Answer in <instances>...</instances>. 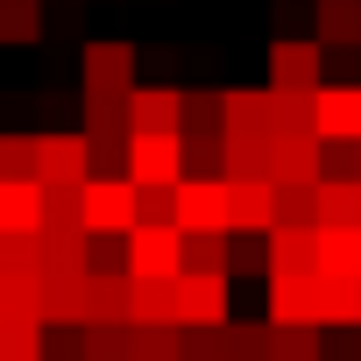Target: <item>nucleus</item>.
Masks as SVG:
<instances>
[{"label":"nucleus","mask_w":361,"mask_h":361,"mask_svg":"<svg viewBox=\"0 0 361 361\" xmlns=\"http://www.w3.org/2000/svg\"><path fill=\"white\" fill-rule=\"evenodd\" d=\"M128 185L135 192H177L185 185V135H135L128 142Z\"/></svg>","instance_id":"obj_1"},{"label":"nucleus","mask_w":361,"mask_h":361,"mask_svg":"<svg viewBox=\"0 0 361 361\" xmlns=\"http://www.w3.org/2000/svg\"><path fill=\"white\" fill-rule=\"evenodd\" d=\"M85 234L92 241H128L135 234V185L128 177H85Z\"/></svg>","instance_id":"obj_2"},{"label":"nucleus","mask_w":361,"mask_h":361,"mask_svg":"<svg viewBox=\"0 0 361 361\" xmlns=\"http://www.w3.org/2000/svg\"><path fill=\"white\" fill-rule=\"evenodd\" d=\"M128 276L135 283H177L185 276V234L177 227H135L128 234Z\"/></svg>","instance_id":"obj_3"},{"label":"nucleus","mask_w":361,"mask_h":361,"mask_svg":"<svg viewBox=\"0 0 361 361\" xmlns=\"http://www.w3.org/2000/svg\"><path fill=\"white\" fill-rule=\"evenodd\" d=\"M78 78H85V99H128L142 78H135V43H85L78 50Z\"/></svg>","instance_id":"obj_4"},{"label":"nucleus","mask_w":361,"mask_h":361,"mask_svg":"<svg viewBox=\"0 0 361 361\" xmlns=\"http://www.w3.org/2000/svg\"><path fill=\"white\" fill-rule=\"evenodd\" d=\"M326 85V50L305 36H276L269 43V92H319Z\"/></svg>","instance_id":"obj_5"},{"label":"nucleus","mask_w":361,"mask_h":361,"mask_svg":"<svg viewBox=\"0 0 361 361\" xmlns=\"http://www.w3.org/2000/svg\"><path fill=\"white\" fill-rule=\"evenodd\" d=\"M92 177V149L85 135H36V185L50 192H78Z\"/></svg>","instance_id":"obj_6"},{"label":"nucleus","mask_w":361,"mask_h":361,"mask_svg":"<svg viewBox=\"0 0 361 361\" xmlns=\"http://www.w3.org/2000/svg\"><path fill=\"white\" fill-rule=\"evenodd\" d=\"M177 234H227V177H185L177 185Z\"/></svg>","instance_id":"obj_7"},{"label":"nucleus","mask_w":361,"mask_h":361,"mask_svg":"<svg viewBox=\"0 0 361 361\" xmlns=\"http://www.w3.org/2000/svg\"><path fill=\"white\" fill-rule=\"evenodd\" d=\"M227 234H276V185L269 177H227Z\"/></svg>","instance_id":"obj_8"},{"label":"nucleus","mask_w":361,"mask_h":361,"mask_svg":"<svg viewBox=\"0 0 361 361\" xmlns=\"http://www.w3.org/2000/svg\"><path fill=\"white\" fill-rule=\"evenodd\" d=\"M128 128L135 135H185V92L177 85H135L128 92Z\"/></svg>","instance_id":"obj_9"},{"label":"nucleus","mask_w":361,"mask_h":361,"mask_svg":"<svg viewBox=\"0 0 361 361\" xmlns=\"http://www.w3.org/2000/svg\"><path fill=\"white\" fill-rule=\"evenodd\" d=\"M276 142V121H269V85L262 92H227V149H269Z\"/></svg>","instance_id":"obj_10"},{"label":"nucleus","mask_w":361,"mask_h":361,"mask_svg":"<svg viewBox=\"0 0 361 361\" xmlns=\"http://www.w3.org/2000/svg\"><path fill=\"white\" fill-rule=\"evenodd\" d=\"M312 128L319 142H361V85H319Z\"/></svg>","instance_id":"obj_11"},{"label":"nucleus","mask_w":361,"mask_h":361,"mask_svg":"<svg viewBox=\"0 0 361 361\" xmlns=\"http://www.w3.org/2000/svg\"><path fill=\"white\" fill-rule=\"evenodd\" d=\"M269 185L276 192L319 185V135H276L269 142Z\"/></svg>","instance_id":"obj_12"},{"label":"nucleus","mask_w":361,"mask_h":361,"mask_svg":"<svg viewBox=\"0 0 361 361\" xmlns=\"http://www.w3.org/2000/svg\"><path fill=\"white\" fill-rule=\"evenodd\" d=\"M177 326H227V276H177Z\"/></svg>","instance_id":"obj_13"},{"label":"nucleus","mask_w":361,"mask_h":361,"mask_svg":"<svg viewBox=\"0 0 361 361\" xmlns=\"http://www.w3.org/2000/svg\"><path fill=\"white\" fill-rule=\"evenodd\" d=\"M276 326H319V276H262Z\"/></svg>","instance_id":"obj_14"},{"label":"nucleus","mask_w":361,"mask_h":361,"mask_svg":"<svg viewBox=\"0 0 361 361\" xmlns=\"http://www.w3.org/2000/svg\"><path fill=\"white\" fill-rule=\"evenodd\" d=\"M312 43L319 50H361V0H312Z\"/></svg>","instance_id":"obj_15"},{"label":"nucleus","mask_w":361,"mask_h":361,"mask_svg":"<svg viewBox=\"0 0 361 361\" xmlns=\"http://www.w3.org/2000/svg\"><path fill=\"white\" fill-rule=\"evenodd\" d=\"M43 276H85L92 269V234L85 227H43Z\"/></svg>","instance_id":"obj_16"},{"label":"nucleus","mask_w":361,"mask_h":361,"mask_svg":"<svg viewBox=\"0 0 361 361\" xmlns=\"http://www.w3.org/2000/svg\"><path fill=\"white\" fill-rule=\"evenodd\" d=\"M269 276H319V227H276L269 234Z\"/></svg>","instance_id":"obj_17"},{"label":"nucleus","mask_w":361,"mask_h":361,"mask_svg":"<svg viewBox=\"0 0 361 361\" xmlns=\"http://www.w3.org/2000/svg\"><path fill=\"white\" fill-rule=\"evenodd\" d=\"M319 326L361 333V276H319Z\"/></svg>","instance_id":"obj_18"},{"label":"nucleus","mask_w":361,"mask_h":361,"mask_svg":"<svg viewBox=\"0 0 361 361\" xmlns=\"http://www.w3.org/2000/svg\"><path fill=\"white\" fill-rule=\"evenodd\" d=\"M0 234H43V185H0Z\"/></svg>","instance_id":"obj_19"},{"label":"nucleus","mask_w":361,"mask_h":361,"mask_svg":"<svg viewBox=\"0 0 361 361\" xmlns=\"http://www.w3.org/2000/svg\"><path fill=\"white\" fill-rule=\"evenodd\" d=\"M319 227H361V177H319Z\"/></svg>","instance_id":"obj_20"},{"label":"nucleus","mask_w":361,"mask_h":361,"mask_svg":"<svg viewBox=\"0 0 361 361\" xmlns=\"http://www.w3.org/2000/svg\"><path fill=\"white\" fill-rule=\"evenodd\" d=\"M43 326H85V276H43Z\"/></svg>","instance_id":"obj_21"},{"label":"nucleus","mask_w":361,"mask_h":361,"mask_svg":"<svg viewBox=\"0 0 361 361\" xmlns=\"http://www.w3.org/2000/svg\"><path fill=\"white\" fill-rule=\"evenodd\" d=\"M319 276H361V227H319Z\"/></svg>","instance_id":"obj_22"},{"label":"nucleus","mask_w":361,"mask_h":361,"mask_svg":"<svg viewBox=\"0 0 361 361\" xmlns=\"http://www.w3.org/2000/svg\"><path fill=\"white\" fill-rule=\"evenodd\" d=\"M0 319L8 326H43V276H0Z\"/></svg>","instance_id":"obj_23"},{"label":"nucleus","mask_w":361,"mask_h":361,"mask_svg":"<svg viewBox=\"0 0 361 361\" xmlns=\"http://www.w3.org/2000/svg\"><path fill=\"white\" fill-rule=\"evenodd\" d=\"M185 276H234L227 234H185Z\"/></svg>","instance_id":"obj_24"},{"label":"nucleus","mask_w":361,"mask_h":361,"mask_svg":"<svg viewBox=\"0 0 361 361\" xmlns=\"http://www.w3.org/2000/svg\"><path fill=\"white\" fill-rule=\"evenodd\" d=\"M185 326H128V361H177Z\"/></svg>","instance_id":"obj_25"},{"label":"nucleus","mask_w":361,"mask_h":361,"mask_svg":"<svg viewBox=\"0 0 361 361\" xmlns=\"http://www.w3.org/2000/svg\"><path fill=\"white\" fill-rule=\"evenodd\" d=\"M227 347H234V361H269L276 354V326L269 319H227Z\"/></svg>","instance_id":"obj_26"},{"label":"nucleus","mask_w":361,"mask_h":361,"mask_svg":"<svg viewBox=\"0 0 361 361\" xmlns=\"http://www.w3.org/2000/svg\"><path fill=\"white\" fill-rule=\"evenodd\" d=\"M0 185H36V135H0Z\"/></svg>","instance_id":"obj_27"},{"label":"nucleus","mask_w":361,"mask_h":361,"mask_svg":"<svg viewBox=\"0 0 361 361\" xmlns=\"http://www.w3.org/2000/svg\"><path fill=\"white\" fill-rule=\"evenodd\" d=\"M43 36V0H0V43H36Z\"/></svg>","instance_id":"obj_28"},{"label":"nucleus","mask_w":361,"mask_h":361,"mask_svg":"<svg viewBox=\"0 0 361 361\" xmlns=\"http://www.w3.org/2000/svg\"><path fill=\"white\" fill-rule=\"evenodd\" d=\"M135 326H177V283H135Z\"/></svg>","instance_id":"obj_29"},{"label":"nucleus","mask_w":361,"mask_h":361,"mask_svg":"<svg viewBox=\"0 0 361 361\" xmlns=\"http://www.w3.org/2000/svg\"><path fill=\"white\" fill-rule=\"evenodd\" d=\"M0 276H43V241L36 234H0Z\"/></svg>","instance_id":"obj_30"},{"label":"nucleus","mask_w":361,"mask_h":361,"mask_svg":"<svg viewBox=\"0 0 361 361\" xmlns=\"http://www.w3.org/2000/svg\"><path fill=\"white\" fill-rule=\"evenodd\" d=\"M276 326V319H269ZM269 361H326V340H319V326H276V354Z\"/></svg>","instance_id":"obj_31"},{"label":"nucleus","mask_w":361,"mask_h":361,"mask_svg":"<svg viewBox=\"0 0 361 361\" xmlns=\"http://www.w3.org/2000/svg\"><path fill=\"white\" fill-rule=\"evenodd\" d=\"M177 361H234L227 326H185V354H177Z\"/></svg>","instance_id":"obj_32"},{"label":"nucleus","mask_w":361,"mask_h":361,"mask_svg":"<svg viewBox=\"0 0 361 361\" xmlns=\"http://www.w3.org/2000/svg\"><path fill=\"white\" fill-rule=\"evenodd\" d=\"M276 227H319V185L276 192Z\"/></svg>","instance_id":"obj_33"},{"label":"nucleus","mask_w":361,"mask_h":361,"mask_svg":"<svg viewBox=\"0 0 361 361\" xmlns=\"http://www.w3.org/2000/svg\"><path fill=\"white\" fill-rule=\"evenodd\" d=\"M0 361H43V326H8L0 319Z\"/></svg>","instance_id":"obj_34"},{"label":"nucleus","mask_w":361,"mask_h":361,"mask_svg":"<svg viewBox=\"0 0 361 361\" xmlns=\"http://www.w3.org/2000/svg\"><path fill=\"white\" fill-rule=\"evenodd\" d=\"M135 227H177V192H135Z\"/></svg>","instance_id":"obj_35"},{"label":"nucleus","mask_w":361,"mask_h":361,"mask_svg":"<svg viewBox=\"0 0 361 361\" xmlns=\"http://www.w3.org/2000/svg\"><path fill=\"white\" fill-rule=\"evenodd\" d=\"M85 361H128V326H85Z\"/></svg>","instance_id":"obj_36"},{"label":"nucleus","mask_w":361,"mask_h":361,"mask_svg":"<svg viewBox=\"0 0 361 361\" xmlns=\"http://www.w3.org/2000/svg\"><path fill=\"white\" fill-rule=\"evenodd\" d=\"M43 361H85V326H43Z\"/></svg>","instance_id":"obj_37"},{"label":"nucleus","mask_w":361,"mask_h":361,"mask_svg":"<svg viewBox=\"0 0 361 361\" xmlns=\"http://www.w3.org/2000/svg\"><path fill=\"white\" fill-rule=\"evenodd\" d=\"M227 248H234V269H262L269 276V234H227Z\"/></svg>","instance_id":"obj_38"},{"label":"nucleus","mask_w":361,"mask_h":361,"mask_svg":"<svg viewBox=\"0 0 361 361\" xmlns=\"http://www.w3.org/2000/svg\"><path fill=\"white\" fill-rule=\"evenodd\" d=\"M326 85H361V50H326Z\"/></svg>","instance_id":"obj_39"}]
</instances>
